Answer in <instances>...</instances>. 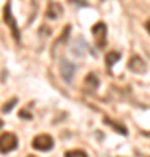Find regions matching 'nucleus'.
I'll return each mask as SVG.
<instances>
[{"instance_id":"1","label":"nucleus","mask_w":150,"mask_h":157,"mask_svg":"<svg viewBox=\"0 0 150 157\" xmlns=\"http://www.w3.org/2000/svg\"><path fill=\"white\" fill-rule=\"evenodd\" d=\"M11 6H12L11 0L7 2L6 6H4V21H6V25L11 28V33H12V37H14V40L19 44V42H21V33H19V26H17L16 19H14V16H12Z\"/></svg>"},{"instance_id":"11","label":"nucleus","mask_w":150,"mask_h":157,"mask_svg":"<svg viewBox=\"0 0 150 157\" xmlns=\"http://www.w3.org/2000/svg\"><path fill=\"white\" fill-rule=\"evenodd\" d=\"M16 103H17V98H12L11 101H6V103L2 105V112H4V113H9L12 108H14V105H16Z\"/></svg>"},{"instance_id":"9","label":"nucleus","mask_w":150,"mask_h":157,"mask_svg":"<svg viewBox=\"0 0 150 157\" xmlns=\"http://www.w3.org/2000/svg\"><path fill=\"white\" fill-rule=\"evenodd\" d=\"M105 122L108 124V126H110L112 129H115L117 133H121V135H128V129L124 128L122 124H119V122H115V121H112V119H108V117L105 119Z\"/></svg>"},{"instance_id":"7","label":"nucleus","mask_w":150,"mask_h":157,"mask_svg":"<svg viewBox=\"0 0 150 157\" xmlns=\"http://www.w3.org/2000/svg\"><path fill=\"white\" fill-rule=\"evenodd\" d=\"M61 6L58 4V2H51L49 6H47V11H45V16L49 17V19H58V17L61 16Z\"/></svg>"},{"instance_id":"6","label":"nucleus","mask_w":150,"mask_h":157,"mask_svg":"<svg viewBox=\"0 0 150 157\" xmlns=\"http://www.w3.org/2000/svg\"><path fill=\"white\" fill-rule=\"evenodd\" d=\"M73 73H75V65H72V63H68V61H63L61 63V75L65 78V82H68V84L72 82Z\"/></svg>"},{"instance_id":"8","label":"nucleus","mask_w":150,"mask_h":157,"mask_svg":"<svg viewBox=\"0 0 150 157\" xmlns=\"http://www.w3.org/2000/svg\"><path fill=\"white\" fill-rule=\"evenodd\" d=\"M98 86H100L98 77H96L94 73H87V75H86V78H84V87H86V91L93 93V91L98 89Z\"/></svg>"},{"instance_id":"3","label":"nucleus","mask_w":150,"mask_h":157,"mask_svg":"<svg viewBox=\"0 0 150 157\" xmlns=\"http://www.w3.org/2000/svg\"><path fill=\"white\" fill-rule=\"evenodd\" d=\"M32 147L39 152H47L54 147V140L49 135H37L33 138V141H32Z\"/></svg>"},{"instance_id":"5","label":"nucleus","mask_w":150,"mask_h":157,"mask_svg":"<svg viewBox=\"0 0 150 157\" xmlns=\"http://www.w3.org/2000/svg\"><path fill=\"white\" fill-rule=\"evenodd\" d=\"M128 68L134 73H145L147 72V63L143 61V58L134 54V56L129 58V63H128Z\"/></svg>"},{"instance_id":"13","label":"nucleus","mask_w":150,"mask_h":157,"mask_svg":"<svg viewBox=\"0 0 150 157\" xmlns=\"http://www.w3.org/2000/svg\"><path fill=\"white\" fill-rule=\"evenodd\" d=\"M19 117H25V119H30V117H32V115H30V113H28V112H19Z\"/></svg>"},{"instance_id":"4","label":"nucleus","mask_w":150,"mask_h":157,"mask_svg":"<svg viewBox=\"0 0 150 157\" xmlns=\"http://www.w3.org/2000/svg\"><path fill=\"white\" fill-rule=\"evenodd\" d=\"M93 37L96 39V44L98 47H105V40H106V25L103 21H98L96 25H93Z\"/></svg>"},{"instance_id":"10","label":"nucleus","mask_w":150,"mask_h":157,"mask_svg":"<svg viewBox=\"0 0 150 157\" xmlns=\"http://www.w3.org/2000/svg\"><path fill=\"white\" fill-rule=\"evenodd\" d=\"M117 59H121V54H119L117 51H112V52H108V54H106V58H105V63H106V67L110 68L112 65H113V63L117 61Z\"/></svg>"},{"instance_id":"16","label":"nucleus","mask_w":150,"mask_h":157,"mask_svg":"<svg viewBox=\"0 0 150 157\" xmlns=\"http://www.w3.org/2000/svg\"><path fill=\"white\" fill-rule=\"evenodd\" d=\"M28 157H37V155H28Z\"/></svg>"},{"instance_id":"12","label":"nucleus","mask_w":150,"mask_h":157,"mask_svg":"<svg viewBox=\"0 0 150 157\" xmlns=\"http://www.w3.org/2000/svg\"><path fill=\"white\" fill-rule=\"evenodd\" d=\"M65 157H87V154L84 150H70L65 154Z\"/></svg>"},{"instance_id":"15","label":"nucleus","mask_w":150,"mask_h":157,"mask_svg":"<svg viewBox=\"0 0 150 157\" xmlns=\"http://www.w3.org/2000/svg\"><path fill=\"white\" fill-rule=\"evenodd\" d=\"M2 126H4V121H2V119H0V129H2Z\"/></svg>"},{"instance_id":"14","label":"nucleus","mask_w":150,"mask_h":157,"mask_svg":"<svg viewBox=\"0 0 150 157\" xmlns=\"http://www.w3.org/2000/svg\"><path fill=\"white\" fill-rule=\"evenodd\" d=\"M145 28H147V32L150 33V21H147V23H145Z\"/></svg>"},{"instance_id":"2","label":"nucleus","mask_w":150,"mask_h":157,"mask_svg":"<svg viewBox=\"0 0 150 157\" xmlns=\"http://www.w3.org/2000/svg\"><path fill=\"white\" fill-rule=\"evenodd\" d=\"M17 147V138L14 133H4L0 135V154H9Z\"/></svg>"}]
</instances>
